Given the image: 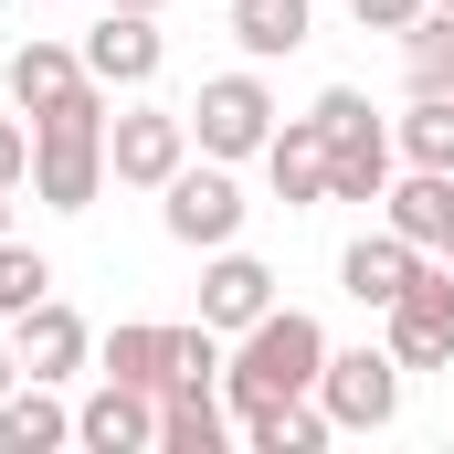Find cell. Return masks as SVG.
I'll return each mask as SVG.
<instances>
[{
  "mask_svg": "<svg viewBox=\"0 0 454 454\" xmlns=\"http://www.w3.org/2000/svg\"><path fill=\"white\" fill-rule=\"evenodd\" d=\"M307 116L328 127V201H380L391 191V127L370 116V96L359 85H328Z\"/></svg>",
  "mask_w": 454,
  "mask_h": 454,
  "instance_id": "3",
  "label": "cell"
},
{
  "mask_svg": "<svg viewBox=\"0 0 454 454\" xmlns=\"http://www.w3.org/2000/svg\"><path fill=\"white\" fill-rule=\"evenodd\" d=\"M444 11H454V0H444Z\"/></svg>",
  "mask_w": 454,
  "mask_h": 454,
  "instance_id": "32",
  "label": "cell"
},
{
  "mask_svg": "<svg viewBox=\"0 0 454 454\" xmlns=\"http://www.w3.org/2000/svg\"><path fill=\"white\" fill-rule=\"evenodd\" d=\"M380 317H391V359L402 370H444L454 359V264H412V286Z\"/></svg>",
  "mask_w": 454,
  "mask_h": 454,
  "instance_id": "5",
  "label": "cell"
},
{
  "mask_svg": "<svg viewBox=\"0 0 454 454\" xmlns=\"http://www.w3.org/2000/svg\"><path fill=\"white\" fill-rule=\"evenodd\" d=\"M0 11H11V0H0Z\"/></svg>",
  "mask_w": 454,
  "mask_h": 454,
  "instance_id": "31",
  "label": "cell"
},
{
  "mask_svg": "<svg viewBox=\"0 0 454 454\" xmlns=\"http://www.w3.org/2000/svg\"><path fill=\"white\" fill-rule=\"evenodd\" d=\"M191 159V116H169V106H127L106 116V169L127 180V191H169V169Z\"/></svg>",
  "mask_w": 454,
  "mask_h": 454,
  "instance_id": "8",
  "label": "cell"
},
{
  "mask_svg": "<svg viewBox=\"0 0 454 454\" xmlns=\"http://www.w3.org/2000/svg\"><path fill=\"white\" fill-rule=\"evenodd\" d=\"M444 264H454V243H444Z\"/></svg>",
  "mask_w": 454,
  "mask_h": 454,
  "instance_id": "30",
  "label": "cell"
},
{
  "mask_svg": "<svg viewBox=\"0 0 454 454\" xmlns=\"http://www.w3.org/2000/svg\"><path fill=\"white\" fill-rule=\"evenodd\" d=\"M412 264H423V243H402V232H359L339 254V286L359 296V307H391L402 286H412Z\"/></svg>",
  "mask_w": 454,
  "mask_h": 454,
  "instance_id": "15",
  "label": "cell"
},
{
  "mask_svg": "<svg viewBox=\"0 0 454 454\" xmlns=\"http://www.w3.org/2000/svg\"><path fill=\"white\" fill-rule=\"evenodd\" d=\"M359 11V32H412L423 21V0H348Z\"/></svg>",
  "mask_w": 454,
  "mask_h": 454,
  "instance_id": "26",
  "label": "cell"
},
{
  "mask_svg": "<svg viewBox=\"0 0 454 454\" xmlns=\"http://www.w3.org/2000/svg\"><path fill=\"white\" fill-rule=\"evenodd\" d=\"M11 359H21V380H74V370H85V317L53 307V296L21 307V317H11Z\"/></svg>",
  "mask_w": 454,
  "mask_h": 454,
  "instance_id": "10",
  "label": "cell"
},
{
  "mask_svg": "<svg viewBox=\"0 0 454 454\" xmlns=\"http://www.w3.org/2000/svg\"><path fill=\"white\" fill-rule=\"evenodd\" d=\"M106 11H159V0H106Z\"/></svg>",
  "mask_w": 454,
  "mask_h": 454,
  "instance_id": "28",
  "label": "cell"
},
{
  "mask_svg": "<svg viewBox=\"0 0 454 454\" xmlns=\"http://www.w3.org/2000/svg\"><path fill=\"white\" fill-rule=\"evenodd\" d=\"M264 169H275V201H286V212H317V201H328V127H317V116H286V127L264 137Z\"/></svg>",
  "mask_w": 454,
  "mask_h": 454,
  "instance_id": "11",
  "label": "cell"
},
{
  "mask_svg": "<svg viewBox=\"0 0 454 454\" xmlns=\"http://www.w3.org/2000/svg\"><path fill=\"white\" fill-rule=\"evenodd\" d=\"M43 296H53V264L0 232V317H21V307H43Z\"/></svg>",
  "mask_w": 454,
  "mask_h": 454,
  "instance_id": "24",
  "label": "cell"
},
{
  "mask_svg": "<svg viewBox=\"0 0 454 454\" xmlns=\"http://www.w3.org/2000/svg\"><path fill=\"white\" fill-rule=\"evenodd\" d=\"M317 370H328V328L307 317V307H264L243 348L223 359V391L232 412H254V402H296V391H317Z\"/></svg>",
  "mask_w": 454,
  "mask_h": 454,
  "instance_id": "2",
  "label": "cell"
},
{
  "mask_svg": "<svg viewBox=\"0 0 454 454\" xmlns=\"http://www.w3.org/2000/svg\"><path fill=\"white\" fill-rule=\"evenodd\" d=\"M0 232H11V191H0Z\"/></svg>",
  "mask_w": 454,
  "mask_h": 454,
  "instance_id": "29",
  "label": "cell"
},
{
  "mask_svg": "<svg viewBox=\"0 0 454 454\" xmlns=\"http://www.w3.org/2000/svg\"><path fill=\"white\" fill-rule=\"evenodd\" d=\"M0 85H11V106H21V116H43L53 96H74V85H85V53H64V43H21Z\"/></svg>",
  "mask_w": 454,
  "mask_h": 454,
  "instance_id": "19",
  "label": "cell"
},
{
  "mask_svg": "<svg viewBox=\"0 0 454 454\" xmlns=\"http://www.w3.org/2000/svg\"><path fill=\"white\" fill-rule=\"evenodd\" d=\"M74 444H96V454H137V444H159V391L96 380V402L74 412Z\"/></svg>",
  "mask_w": 454,
  "mask_h": 454,
  "instance_id": "12",
  "label": "cell"
},
{
  "mask_svg": "<svg viewBox=\"0 0 454 454\" xmlns=\"http://www.w3.org/2000/svg\"><path fill=\"white\" fill-rule=\"evenodd\" d=\"M380 212H391L402 243L444 254V243H454V169H412V180H391V191H380Z\"/></svg>",
  "mask_w": 454,
  "mask_h": 454,
  "instance_id": "13",
  "label": "cell"
},
{
  "mask_svg": "<svg viewBox=\"0 0 454 454\" xmlns=\"http://www.w3.org/2000/svg\"><path fill=\"white\" fill-rule=\"evenodd\" d=\"M243 434H254V454H317L339 423H328V402H317V391H296V402H254V412H243Z\"/></svg>",
  "mask_w": 454,
  "mask_h": 454,
  "instance_id": "17",
  "label": "cell"
},
{
  "mask_svg": "<svg viewBox=\"0 0 454 454\" xmlns=\"http://www.w3.org/2000/svg\"><path fill=\"white\" fill-rule=\"evenodd\" d=\"M32 191H43L53 212H85V201L106 191V85H96V74L32 116Z\"/></svg>",
  "mask_w": 454,
  "mask_h": 454,
  "instance_id": "1",
  "label": "cell"
},
{
  "mask_svg": "<svg viewBox=\"0 0 454 454\" xmlns=\"http://www.w3.org/2000/svg\"><path fill=\"white\" fill-rule=\"evenodd\" d=\"M402 159H412V169H454V96H412V116H402Z\"/></svg>",
  "mask_w": 454,
  "mask_h": 454,
  "instance_id": "23",
  "label": "cell"
},
{
  "mask_svg": "<svg viewBox=\"0 0 454 454\" xmlns=\"http://www.w3.org/2000/svg\"><path fill=\"white\" fill-rule=\"evenodd\" d=\"M317 402H328L339 434H391V412H402V359H391V348H328Z\"/></svg>",
  "mask_w": 454,
  "mask_h": 454,
  "instance_id": "4",
  "label": "cell"
},
{
  "mask_svg": "<svg viewBox=\"0 0 454 454\" xmlns=\"http://www.w3.org/2000/svg\"><path fill=\"white\" fill-rule=\"evenodd\" d=\"M191 137H201V159H264V137H275L264 74H212L201 106H191Z\"/></svg>",
  "mask_w": 454,
  "mask_h": 454,
  "instance_id": "6",
  "label": "cell"
},
{
  "mask_svg": "<svg viewBox=\"0 0 454 454\" xmlns=\"http://www.w3.org/2000/svg\"><path fill=\"white\" fill-rule=\"evenodd\" d=\"M402 64H412V96H454V11L444 0L402 32Z\"/></svg>",
  "mask_w": 454,
  "mask_h": 454,
  "instance_id": "22",
  "label": "cell"
},
{
  "mask_svg": "<svg viewBox=\"0 0 454 454\" xmlns=\"http://www.w3.org/2000/svg\"><path fill=\"white\" fill-rule=\"evenodd\" d=\"M53 444H74V412L53 402V380H11L0 391V454H53Z\"/></svg>",
  "mask_w": 454,
  "mask_h": 454,
  "instance_id": "16",
  "label": "cell"
},
{
  "mask_svg": "<svg viewBox=\"0 0 454 454\" xmlns=\"http://www.w3.org/2000/svg\"><path fill=\"white\" fill-rule=\"evenodd\" d=\"M11 380H21V359H11V348H0V391H11Z\"/></svg>",
  "mask_w": 454,
  "mask_h": 454,
  "instance_id": "27",
  "label": "cell"
},
{
  "mask_svg": "<svg viewBox=\"0 0 454 454\" xmlns=\"http://www.w3.org/2000/svg\"><path fill=\"white\" fill-rule=\"evenodd\" d=\"M21 180H32V127L0 116V191H21Z\"/></svg>",
  "mask_w": 454,
  "mask_h": 454,
  "instance_id": "25",
  "label": "cell"
},
{
  "mask_svg": "<svg viewBox=\"0 0 454 454\" xmlns=\"http://www.w3.org/2000/svg\"><path fill=\"white\" fill-rule=\"evenodd\" d=\"M159 223H169V243H191V254H223L232 232H243V191L223 180V159L212 169H169V191H159Z\"/></svg>",
  "mask_w": 454,
  "mask_h": 454,
  "instance_id": "7",
  "label": "cell"
},
{
  "mask_svg": "<svg viewBox=\"0 0 454 454\" xmlns=\"http://www.w3.org/2000/svg\"><path fill=\"white\" fill-rule=\"evenodd\" d=\"M159 64H169L159 11H106V21L85 32V74H96V85H148Z\"/></svg>",
  "mask_w": 454,
  "mask_h": 454,
  "instance_id": "9",
  "label": "cell"
},
{
  "mask_svg": "<svg viewBox=\"0 0 454 454\" xmlns=\"http://www.w3.org/2000/svg\"><path fill=\"white\" fill-rule=\"evenodd\" d=\"M264 307H275V275H264L254 254H232V243H223V254H212V275H201V317L243 339V328H254Z\"/></svg>",
  "mask_w": 454,
  "mask_h": 454,
  "instance_id": "14",
  "label": "cell"
},
{
  "mask_svg": "<svg viewBox=\"0 0 454 454\" xmlns=\"http://www.w3.org/2000/svg\"><path fill=\"white\" fill-rule=\"evenodd\" d=\"M232 43H243L254 64L296 53V43H307V0H232Z\"/></svg>",
  "mask_w": 454,
  "mask_h": 454,
  "instance_id": "21",
  "label": "cell"
},
{
  "mask_svg": "<svg viewBox=\"0 0 454 454\" xmlns=\"http://www.w3.org/2000/svg\"><path fill=\"white\" fill-rule=\"evenodd\" d=\"M106 380H127V391H169L180 380V328H116L106 339Z\"/></svg>",
  "mask_w": 454,
  "mask_h": 454,
  "instance_id": "18",
  "label": "cell"
},
{
  "mask_svg": "<svg viewBox=\"0 0 454 454\" xmlns=\"http://www.w3.org/2000/svg\"><path fill=\"white\" fill-rule=\"evenodd\" d=\"M159 444L169 454H223V402H212V380H169V391H159Z\"/></svg>",
  "mask_w": 454,
  "mask_h": 454,
  "instance_id": "20",
  "label": "cell"
}]
</instances>
